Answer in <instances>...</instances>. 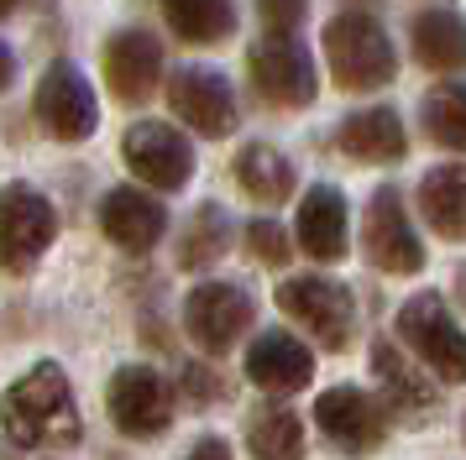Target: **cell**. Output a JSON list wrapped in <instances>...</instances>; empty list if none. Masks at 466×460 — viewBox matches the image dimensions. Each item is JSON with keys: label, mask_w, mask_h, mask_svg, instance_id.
Wrapping results in <instances>:
<instances>
[{"label": "cell", "mask_w": 466, "mask_h": 460, "mask_svg": "<svg viewBox=\"0 0 466 460\" xmlns=\"http://www.w3.org/2000/svg\"><path fill=\"white\" fill-rule=\"evenodd\" d=\"M189 460H231V439H220V435H205V439H194Z\"/></svg>", "instance_id": "obj_30"}, {"label": "cell", "mask_w": 466, "mask_h": 460, "mask_svg": "<svg viewBox=\"0 0 466 460\" xmlns=\"http://www.w3.org/2000/svg\"><path fill=\"white\" fill-rule=\"evenodd\" d=\"M163 79V42L142 32V26H127L106 42V84L121 105H142L152 100V89Z\"/></svg>", "instance_id": "obj_14"}, {"label": "cell", "mask_w": 466, "mask_h": 460, "mask_svg": "<svg viewBox=\"0 0 466 460\" xmlns=\"http://www.w3.org/2000/svg\"><path fill=\"white\" fill-rule=\"evenodd\" d=\"M231 246V220H226V209L220 205H199L194 209L189 230H184V241H178V267H210L220 262Z\"/></svg>", "instance_id": "obj_25"}, {"label": "cell", "mask_w": 466, "mask_h": 460, "mask_svg": "<svg viewBox=\"0 0 466 460\" xmlns=\"http://www.w3.org/2000/svg\"><path fill=\"white\" fill-rule=\"evenodd\" d=\"M163 21L173 26V37L215 47L236 32V5L231 0H163Z\"/></svg>", "instance_id": "obj_23"}, {"label": "cell", "mask_w": 466, "mask_h": 460, "mask_svg": "<svg viewBox=\"0 0 466 460\" xmlns=\"http://www.w3.org/2000/svg\"><path fill=\"white\" fill-rule=\"evenodd\" d=\"M361 251H367V262L378 272H393V277H409V272L424 267V241H420V230L409 225V209H403L399 188H378L367 199Z\"/></svg>", "instance_id": "obj_7"}, {"label": "cell", "mask_w": 466, "mask_h": 460, "mask_svg": "<svg viewBox=\"0 0 466 460\" xmlns=\"http://www.w3.org/2000/svg\"><path fill=\"white\" fill-rule=\"evenodd\" d=\"M16 5H22V0H0V16H11V11H16Z\"/></svg>", "instance_id": "obj_32"}, {"label": "cell", "mask_w": 466, "mask_h": 460, "mask_svg": "<svg viewBox=\"0 0 466 460\" xmlns=\"http://www.w3.org/2000/svg\"><path fill=\"white\" fill-rule=\"evenodd\" d=\"M247 68H252L257 95H262L268 105L299 110V105H315V95H319L315 58L304 53V42L299 37H278V32H268V37L247 53Z\"/></svg>", "instance_id": "obj_9"}, {"label": "cell", "mask_w": 466, "mask_h": 460, "mask_svg": "<svg viewBox=\"0 0 466 460\" xmlns=\"http://www.w3.org/2000/svg\"><path fill=\"white\" fill-rule=\"evenodd\" d=\"M11 79H16V58H11V47L0 42V89H11Z\"/></svg>", "instance_id": "obj_31"}, {"label": "cell", "mask_w": 466, "mask_h": 460, "mask_svg": "<svg viewBox=\"0 0 466 460\" xmlns=\"http://www.w3.org/2000/svg\"><path fill=\"white\" fill-rule=\"evenodd\" d=\"M0 429L22 450H58L79 439V408L74 387L58 361H37L26 376H16L0 397Z\"/></svg>", "instance_id": "obj_1"}, {"label": "cell", "mask_w": 466, "mask_h": 460, "mask_svg": "<svg viewBox=\"0 0 466 460\" xmlns=\"http://www.w3.org/2000/svg\"><path fill=\"white\" fill-rule=\"evenodd\" d=\"M424 136L466 152V84H441L424 95Z\"/></svg>", "instance_id": "obj_26"}, {"label": "cell", "mask_w": 466, "mask_h": 460, "mask_svg": "<svg viewBox=\"0 0 466 460\" xmlns=\"http://www.w3.org/2000/svg\"><path fill=\"white\" fill-rule=\"evenodd\" d=\"M100 230H106L121 251L142 256V251H152L163 235H168V209L157 205L147 188L121 184V188H110L106 199H100Z\"/></svg>", "instance_id": "obj_15"}, {"label": "cell", "mask_w": 466, "mask_h": 460, "mask_svg": "<svg viewBox=\"0 0 466 460\" xmlns=\"http://www.w3.org/2000/svg\"><path fill=\"white\" fill-rule=\"evenodd\" d=\"M336 146L346 157H357V163H399L409 152V136H403L399 110L367 105V110H357V115H346L336 125Z\"/></svg>", "instance_id": "obj_18"}, {"label": "cell", "mask_w": 466, "mask_h": 460, "mask_svg": "<svg viewBox=\"0 0 466 460\" xmlns=\"http://www.w3.org/2000/svg\"><path fill=\"white\" fill-rule=\"evenodd\" d=\"M461 435H466V424H461Z\"/></svg>", "instance_id": "obj_34"}, {"label": "cell", "mask_w": 466, "mask_h": 460, "mask_svg": "<svg viewBox=\"0 0 466 460\" xmlns=\"http://www.w3.org/2000/svg\"><path fill=\"white\" fill-rule=\"evenodd\" d=\"M37 121L53 142H85L100 125V100L68 58L47 63V74L37 79Z\"/></svg>", "instance_id": "obj_10"}, {"label": "cell", "mask_w": 466, "mask_h": 460, "mask_svg": "<svg viewBox=\"0 0 466 460\" xmlns=\"http://www.w3.org/2000/svg\"><path fill=\"white\" fill-rule=\"evenodd\" d=\"M247 376L273 397L299 393V387L315 382V351L289 330H262L252 345H247Z\"/></svg>", "instance_id": "obj_16"}, {"label": "cell", "mask_w": 466, "mask_h": 460, "mask_svg": "<svg viewBox=\"0 0 466 460\" xmlns=\"http://www.w3.org/2000/svg\"><path fill=\"white\" fill-rule=\"evenodd\" d=\"M252 319H257V304L241 283H220L215 277V283H199L184 298V330H189V340L199 351H210V355L231 351L236 340L252 330Z\"/></svg>", "instance_id": "obj_6"}, {"label": "cell", "mask_w": 466, "mask_h": 460, "mask_svg": "<svg viewBox=\"0 0 466 460\" xmlns=\"http://www.w3.org/2000/svg\"><path fill=\"white\" fill-rule=\"evenodd\" d=\"M399 340L420 355L435 382H466V330L445 309L441 293H414L399 309Z\"/></svg>", "instance_id": "obj_4"}, {"label": "cell", "mask_w": 466, "mask_h": 460, "mask_svg": "<svg viewBox=\"0 0 466 460\" xmlns=\"http://www.w3.org/2000/svg\"><path fill=\"white\" fill-rule=\"evenodd\" d=\"M236 184L247 188L257 205H283L294 194V163L268 142H247L236 152Z\"/></svg>", "instance_id": "obj_22"}, {"label": "cell", "mask_w": 466, "mask_h": 460, "mask_svg": "<svg viewBox=\"0 0 466 460\" xmlns=\"http://www.w3.org/2000/svg\"><path fill=\"white\" fill-rule=\"evenodd\" d=\"M184 393H189L194 403H210V397H220L226 387H220V382H210V372H205V366H189V372H184Z\"/></svg>", "instance_id": "obj_29"}, {"label": "cell", "mask_w": 466, "mask_h": 460, "mask_svg": "<svg viewBox=\"0 0 466 460\" xmlns=\"http://www.w3.org/2000/svg\"><path fill=\"white\" fill-rule=\"evenodd\" d=\"M278 309L289 314L299 330L315 335L325 351H346L351 335H357V298H351V288L336 283V277H319V272L278 283Z\"/></svg>", "instance_id": "obj_3"}, {"label": "cell", "mask_w": 466, "mask_h": 460, "mask_svg": "<svg viewBox=\"0 0 466 460\" xmlns=\"http://www.w3.org/2000/svg\"><path fill=\"white\" fill-rule=\"evenodd\" d=\"M247 445L257 460H304V418L283 403H262L247 418Z\"/></svg>", "instance_id": "obj_24"}, {"label": "cell", "mask_w": 466, "mask_h": 460, "mask_svg": "<svg viewBox=\"0 0 466 460\" xmlns=\"http://www.w3.org/2000/svg\"><path fill=\"white\" fill-rule=\"evenodd\" d=\"M106 408H110V424H116L121 435L152 439L173 424V387L157 366H142V361H137V366H121V372L110 376Z\"/></svg>", "instance_id": "obj_8"}, {"label": "cell", "mask_w": 466, "mask_h": 460, "mask_svg": "<svg viewBox=\"0 0 466 460\" xmlns=\"http://www.w3.org/2000/svg\"><path fill=\"white\" fill-rule=\"evenodd\" d=\"M325 63H330L336 84L351 95H367V89L399 79V53L382 32V21H372L367 11H340L325 21Z\"/></svg>", "instance_id": "obj_2"}, {"label": "cell", "mask_w": 466, "mask_h": 460, "mask_svg": "<svg viewBox=\"0 0 466 460\" xmlns=\"http://www.w3.org/2000/svg\"><path fill=\"white\" fill-rule=\"evenodd\" d=\"M420 209L445 241H466V163L430 167L420 178Z\"/></svg>", "instance_id": "obj_20"}, {"label": "cell", "mask_w": 466, "mask_h": 460, "mask_svg": "<svg viewBox=\"0 0 466 460\" xmlns=\"http://www.w3.org/2000/svg\"><path fill=\"white\" fill-rule=\"evenodd\" d=\"M247 246H252V256L257 262H268V267H283V262L294 256L289 230L273 225V220H252V225H247Z\"/></svg>", "instance_id": "obj_27"}, {"label": "cell", "mask_w": 466, "mask_h": 460, "mask_svg": "<svg viewBox=\"0 0 466 460\" xmlns=\"http://www.w3.org/2000/svg\"><path fill=\"white\" fill-rule=\"evenodd\" d=\"M315 424L340 455H372L388 439V418L361 387H325L315 397Z\"/></svg>", "instance_id": "obj_12"}, {"label": "cell", "mask_w": 466, "mask_h": 460, "mask_svg": "<svg viewBox=\"0 0 466 460\" xmlns=\"http://www.w3.org/2000/svg\"><path fill=\"white\" fill-rule=\"evenodd\" d=\"M53 235H58V209L47 205V194H37L32 184L0 188V267L32 272L53 246Z\"/></svg>", "instance_id": "obj_5"}, {"label": "cell", "mask_w": 466, "mask_h": 460, "mask_svg": "<svg viewBox=\"0 0 466 460\" xmlns=\"http://www.w3.org/2000/svg\"><path fill=\"white\" fill-rule=\"evenodd\" d=\"M372 372H378L382 393L393 397V408H403V414H430V408H441V382H430L424 366H414V361L403 355L399 340H372Z\"/></svg>", "instance_id": "obj_19"}, {"label": "cell", "mask_w": 466, "mask_h": 460, "mask_svg": "<svg viewBox=\"0 0 466 460\" xmlns=\"http://www.w3.org/2000/svg\"><path fill=\"white\" fill-rule=\"evenodd\" d=\"M456 288H461V298H466V267H461V272H456Z\"/></svg>", "instance_id": "obj_33"}, {"label": "cell", "mask_w": 466, "mask_h": 460, "mask_svg": "<svg viewBox=\"0 0 466 460\" xmlns=\"http://www.w3.org/2000/svg\"><path fill=\"white\" fill-rule=\"evenodd\" d=\"M121 157L147 188L178 194L194 178V146L184 131H173L168 121H137L121 136Z\"/></svg>", "instance_id": "obj_11"}, {"label": "cell", "mask_w": 466, "mask_h": 460, "mask_svg": "<svg viewBox=\"0 0 466 460\" xmlns=\"http://www.w3.org/2000/svg\"><path fill=\"white\" fill-rule=\"evenodd\" d=\"M294 241H299V251L315 256V262H340V256H346V194H340V188L315 184L299 199Z\"/></svg>", "instance_id": "obj_17"}, {"label": "cell", "mask_w": 466, "mask_h": 460, "mask_svg": "<svg viewBox=\"0 0 466 460\" xmlns=\"http://www.w3.org/2000/svg\"><path fill=\"white\" fill-rule=\"evenodd\" d=\"M257 11H262V21H268V32L289 37V32H294L299 21H304L309 0H257Z\"/></svg>", "instance_id": "obj_28"}, {"label": "cell", "mask_w": 466, "mask_h": 460, "mask_svg": "<svg viewBox=\"0 0 466 460\" xmlns=\"http://www.w3.org/2000/svg\"><path fill=\"white\" fill-rule=\"evenodd\" d=\"M168 105L173 115L199 136H231L236 131V89L215 68H173Z\"/></svg>", "instance_id": "obj_13"}, {"label": "cell", "mask_w": 466, "mask_h": 460, "mask_svg": "<svg viewBox=\"0 0 466 460\" xmlns=\"http://www.w3.org/2000/svg\"><path fill=\"white\" fill-rule=\"evenodd\" d=\"M409 37H414V58L424 68H435V74L466 68V21L456 11H424V16H414Z\"/></svg>", "instance_id": "obj_21"}]
</instances>
